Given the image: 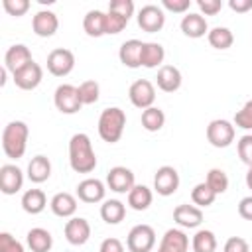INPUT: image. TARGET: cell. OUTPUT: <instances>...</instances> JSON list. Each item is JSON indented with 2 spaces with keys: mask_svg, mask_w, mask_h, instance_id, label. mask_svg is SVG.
I'll return each mask as SVG.
<instances>
[{
  "mask_svg": "<svg viewBox=\"0 0 252 252\" xmlns=\"http://www.w3.org/2000/svg\"><path fill=\"white\" fill-rule=\"evenodd\" d=\"M69 163L77 173H91L96 167V156L93 142L85 132L73 134L69 140Z\"/></svg>",
  "mask_w": 252,
  "mask_h": 252,
  "instance_id": "cell-1",
  "label": "cell"
},
{
  "mask_svg": "<svg viewBox=\"0 0 252 252\" xmlns=\"http://www.w3.org/2000/svg\"><path fill=\"white\" fill-rule=\"evenodd\" d=\"M28 124L22 120H12L10 124L4 126L2 130V150L8 158L12 159H20L26 154V146H28Z\"/></svg>",
  "mask_w": 252,
  "mask_h": 252,
  "instance_id": "cell-2",
  "label": "cell"
},
{
  "mask_svg": "<svg viewBox=\"0 0 252 252\" xmlns=\"http://www.w3.org/2000/svg\"><path fill=\"white\" fill-rule=\"evenodd\" d=\"M124 126H126V112L118 106L104 108L98 116V136L108 144H116L122 138Z\"/></svg>",
  "mask_w": 252,
  "mask_h": 252,
  "instance_id": "cell-3",
  "label": "cell"
},
{
  "mask_svg": "<svg viewBox=\"0 0 252 252\" xmlns=\"http://www.w3.org/2000/svg\"><path fill=\"white\" fill-rule=\"evenodd\" d=\"M53 102H55V108L63 114H75L81 110L83 102H81V96H79V89L75 85H59L55 89V94H53Z\"/></svg>",
  "mask_w": 252,
  "mask_h": 252,
  "instance_id": "cell-4",
  "label": "cell"
},
{
  "mask_svg": "<svg viewBox=\"0 0 252 252\" xmlns=\"http://www.w3.org/2000/svg\"><path fill=\"white\" fill-rule=\"evenodd\" d=\"M126 246L130 252H150L156 246V230L150 224H136L130 228Z\"/></svg>",
  "mask_w": 252,
  "mask_h": 252,
  "instance_id": "cell-5",
  "label": "cell"
},
{
  "mask_svg": "<svg viewBox=\"0 0 252 252\" xmlns=\"http://www.w3.org/2000/svg\"><path fill=\"white\" fill-rule=\"evenodd\" d=\"M207 140L215 148H228L234 142V124L224 118L211 120L207 126Z\"/></svg>",
  "mask_w": 252,
  "mask_h": 252,
  "instance_id": "cell-6",
  "label": "cell"
},
{
  "mask_svg": "<svg viewBox=\"0 0 252 252\" xmlns=\"http://www.w3.org/2000/svg\"><path fill=\"white\" fill-rule=\"evenodd\" d=\"M75 67V55L71 49L65 47H57L53 51H49L47 55V71L55 77H65L73 71Z\"/></svg>",
  "mask_w": 252,
  "mask_h": 252,
  "instance_id": "cell-7",
  "label": "cell"
},
{
  "mask_svg": "<svg viewBox=\"0 0 252 252\" xmlns=\"http://www.w3.org/2000/svg\"><path fill=\"white\" fill-rule=\"evenodd\" d=\"M128 96H130V102L136 106V108H150L154 106V100H156V89L154 85L148 81V79H138L130 85L128 89Z\"/></svg>",
  "mask_w": 252,
  "mask_h": 252,
  "instance_id": "cell-8",
  "label": "cell"
},
{
  "mask_svg": "<svg viewBox=\"0 0 252 252\" xmlns=\"http://www.w3.org/2000/svg\"><path fill=\"white\" fill-rule=\"evenodd\" d=\"M163 24H165V14H163V10L159 6L146 4V6L140 8V12H138V26L144 32L156 33V32H159L163 28Z\"/></svg>",
  "mask_w": 252,
  "mask_h": 252,
  "instance_id": "cell-9",
  "label": "cell"
},
{
  "mask_svg": "<svg viewBox=\"0 0 252 252\" xmlns=\"http://www.w3.org/2000/svg\"><path fill=\"white\" fill-rule=\"evenodd\" d=\"M179 187V173L175 167L171 165H161L156 175H154V189L158 191V195H163V197H169L177 191Z\"/></svg>",
  "mask_w": 252,
  "mask_h": 252,
  "instance_id": "cell-10",
  "label": "cell"
},
{
  "mask_svg": "<svg viewBox=\"0 0 252 252\" xmlns=\"http://www.w3.org/2000/svg\"><path fill=\"white\" fill-rule=\"evenodd\" d=\"M106 185L114 193H130L132 187L136 185V179H134L132 169L124 165H116L106 173Z\"/></svg>",
  "mask_w": 252,
  "mask_h": 252,
  "instance_id": "cell-11",
  "label": "cell"
},
{
  "mask_svg": "<svg viewBox=\"0 0 252 252\" xmlns=\"http://www.w3.org/2000/svg\"><path fill=\"white\" fill-rule=\"evenodd\" d=\"M24 185V173L14 163H4L0 167V189L4 195H14Z\"/></svg>",
  "mask_w": 252,
  "mask_h": 252,
  "instance_id": "cell-12",
  "label": "cell"
},
{
  "mask_svg": "<svg viewBox=\"0 0 252 252\" xmlns=\"http://www.w3.org/2000/svg\"><path fill=\"white\" fill-rule=\"evenodd\" d=\"M65 238L73 246H83L91 238V224L83 217H73L65 224Z\"/></svg>",
  "mask_w": 252,
  "mask_h": 252,
  "instance_id": "cell-13",
  "label": "cell"
},
{
  "mask_svg": "<svg viewBox=\"0 0 252 252\" xmlns=\"http://www.w3.org/2000/svg\"><path fill=\"white\" fill-rule=\"evenodd\" d=\"M33 59H32V53H30V49H28V45H24V43H14V45H10L8 47V51H6V55H4V67L8 69V71H12V75L14 73H18L20 69H24L28 63H32Z\"/></svg>",
  "mask_w": 252,
  "mask_h": 252,
  "instance_id": "cell-14",
  "label": "cell"
},
{
  "mask_svg": "<svg viewBox=\"0 0 252 252\" xmlns=\"http://www.w3.org/2000/svg\"><path fill=\"white\" fill-rule=\"evenodd\" d=\"M41 79H43V71H41L39 63H35V61L28 63L24 69L14 73V83L22 91H33L41 83Z\"/></svg>",
  "mask_w": 252,
  "mask_h": 252,
  "instance_id": "cell-15",
  "label": "cell"
},
{
  "mask_svg": "<svg viewBox=\"0 0 252 252\" xmlns=\"http://www.w3.org/2000/svg\"><path fill=\"white\" fill-rule=\"evenodd\" d=\"M104 193H106V187L96 177H87L77 185V197L83 203H100L104 199Z\"/></svg>",
  "mask_w": 252,
  "mask_h": 252,
  "instance_id": "cell-16",
  "label": "cell"
},
{
  "mask_svg": "<svg viewBox=\"0 0 252 252\" xmlns=\"http://www.w3.org/2000/svg\"><path fill=\"white\" fill-rule=\"evenodd\" d=\"M59 28L57 14L51 10H39L32 20V30L39 37H51Z\"/></svg>",
  "mask_w": 252,
  "mask_h": 252,
  "instance_id": "cell-17",
  "label": "cell"
},
{
  "mask_svg": "<svg viewBox=\"0 0 252 252\" xmlns=\"http://www.w3.org/2000/svg\"><path fill=\"white\" fill-rule=\"evenodd\" d=\"M173 220L183 228H197L203 222V211L195 205H177L173 209Z\"/></svg>",
  "mask_w": 252,
  "mask_h": 252,
  "instance_id": "cell-18",
  "label": "cell"
},
{
  "mask_svg": "<svg viewBox=\"0 0 252 252\" xmlns=\"http://www.w3.org/2000/svg\"><path fill=\"white\" fill-rule=\"evenodd\" d=\"M187 248H189V236L181 228H169L161 236L158 252H187Z\"/></svg>",
  "mask_w": 252,
  "mask_h": 252,
  "instance_id": "cell-19",
  "label": "cell"
},
{
  "mask_svg": "<svg viewBox=\"0 0 252 252\" xmlns=\"http://www.w3.org/2000/svg\"><path fill=\"white\" fill-rule=\"evenodd\" d=\"M142 47H144V41H140V39H128V41H124L120 45V49H118L120 63L124 67H130V69L142 67Z\"/></svg>",
  "mask_w": 252,
  "mask_h": 252,
  "instance_id": "cell-20",
  "label": "cell"
},
{
  "mask_svg": "<svg viewBox=\"0 0 252 252\" xmlns=\"http://www.w3.org/2000/svg\"><path fill=\"white\" fill-rule=\"evenodd\" d=\"M181 71L175 65H161L158 69L156 83L163 93H175L181 87Z\"/></svg>",
  "mask_w": 252,
  "mask_h": 252,
  "instance_id": "cell-21",
  "label": "cell"
},
{
  "mask_svg": "<svg viewBox=\"0 0 252 252\" xmlns=\"http://www.w3.org/2000/svg\"><path fill=\"white\" fill-rule=\"evenodd\" d=\"M181 32H183L187 37L197 39V37H203L205 33H209V24H207V20H205L203 14H193V12H189V14H185L183 20H181Z\"/></svg>",
  "mask_w": 252,
  "mask_h": 252,
  "instance_id": "cell-22",
  "label": "cell"
},
{
  "mask_svg": "<svg viewBox=\"0 0 252 252\" xmlns=\"http://www.w3.org/2000/svg\"><path fill=\"white\" fill-rule=\"evenodd\" d=\"M83 30L91 37H100L106 33V12L102 10H89L83 18Z\"/></svg>",
  "mask_w": 252,
  "mask_h": 252,
  "instance_id": "cell-23",
  "label": "cell"
},
{
  "mask_svg": "<svg viewBox=\"0 0 252 252\" xmlns=\"http://www.w3.org/2000/svg\"><path fill=\"white\" fill-rule=\"evenodd\" d=\"M26 242H28L32 252H49L51 246H53V236H51L49 230H45L41 226H35V228L28 230Z\"/></svg>",
  "mask_w": 252,
  "mask_h": 252,
  "instance_id": "cell-24",
  "label": "cell"
},
{
  "mask_svg": "<svg viewBox=\"0 0 252 252\" xmlns=\"http://www.w3.org/2000/svg\"><path fill=\"white\" fill-rule=\"evenodd\" d=\"M51 175V161L45 156H33L32 161L28 163V179L33 183H43Z\"/></svg>",
  "mask_w": 252,
  "mask_h": 252,
  "instance_id": "cell-25",
  "label": "cell"
},
{
  "mask_svg": "<svg viewBox=\"0 0 252 252\" xmlns=\"http://www.w3.org/2000/svg\"><path fill=\"white\" fill-rule=\"evenodd\" d=\"M49 207L53 211V215L61 217V219H67V217H73L75 211H77V199L71 195V193H57L51 197L49 201Z\"/></svg>",
  "mask_w": 252,
  "mask_h": 252,
  "instance_id": "cell-26",
  "label": "cell"
},
{
  "mask_svg": "<svg viewBox=\"0 0 252 252\" xmlns=\"http://www.w3.org/2000/svg\"><path fill=\"white\" fill-rule=\"evenodd\" d=\"M165 59V49L161 43L158 41H144L142 47V67L146 69H154L158 65H161Z\"/></svg>",
  "mask_w": 252,
  "mask_h": 252,
  "instance_id": "cell-27",
  "label": "cell"
},
{
  "mask_svg": "<svg viewBox=\"0 0 252 252\" xmlns=\"http://www.w3.org/2000/svg\"><path fill=\"white\" fill-rule=\"evenodd\" d=\"M100 217L106 224H118L126 217V207L118 199H108L100 205Z\"/></svg>",
  "mask_w": 252,
  "mask_h": 252,
  "instance_id": "cell-28",
  "label": "cell"
},
{
  "mask_svg": "<svg viewBox=\"0 0 252 252\" xmlns=\"http://www.w3.org/2000/svg\"><path fill=\"white\" fill-rule=\"evenodd\" d=\"M45 205H47V199L41 189H28L22 195V209L28 215H39L45 209Z\"/></svg>",
  "mask_w": 252,
  "mask_h": 252,
  "instance_id": "cell-29",
  "label": "cell"
},
{
  "mask_svg": "<svg viewBox=\"0 0 252 252\" xmlns=\"http://www.w3.org/2000/svg\"><path fill=\"white\" fill-rule=\"evenodd\" d=\"M152 199H154L152 189L146 185H134L132 191L128 193V205L134 211H146L152 205Z\"/></svg>",
  "mask_w": 252,
  "mask_h": 252,
  "instance_id": "cell-30",
  "label": "cell"
},
{
  "mask_svg": "<svg viewBox=\"0 0 252 252\" xmlns=\"http://www.w3.org/2000/svg\"><path fill=\"white\" fill-rule=\"evenodd\" d=\"M207 39H209L211 47H215V49H228V47L234 43L232 32H230L228 28H222V26H217V28L209 30Z\"/></svg>",
  "mask_w": 252,
  "mask_h": 252,
  "instance_id": "cell-31",
  "label": "cell"
},
{
  "mask_svg": "<svg viewBox=\"0 0 252 252\" xmlns=\"http://www.w3.org/2000/svg\"><path fill=\"white\" fill-rule=\"evenodd\" d=\"M163 124H165V114H163L161 108L150 106V108L142 110V126H144V130L158 132V130L163 128Z\"/></svg>",
  "mask_w": 252,
  "mask_h": 252,
  "instance_id": "cell-32",
  "label": "cell"
},
{
  "mask_svg": "<svg viewBox=\"0 0 252 252\" xmlns=\"http://www.w3.org/2000/svg\"><path fill=\"white\" fill-rule=\"evenodd\" d=\"M191 246H193L195 252H215L217 250V236H215L213 230L201 228L193 234Z\"/></svg>",
  "mask_w": 252,
  "mask_h": 252,
  "instance_id": "cell-33",
  "label": "cell"
},
{
  "mask_svg": "<svg viewBox=\"0 0 252 252\" xmlns=\"http://www.w3.org/2000/svg\"><path fill=\"white\" fill-rule=\"evenodd\" d=\"M215 199H217V193H215L205 181H203V183H197V185L191 189V201H193V205L199 207V209L213 205Z\"/></svg>",
  "mask_w": 252,
  "mask_h": 252,
  "instance_id": "cell-34",
  "label": "cell"
},
{
  "mask_svg": "<svg viewBox=\"0 0 252 252\" xmlns=\"http://www.w3.org/2000/svg\"><path fill=\"white\" fill-rule=\"evenodd\" d=\"M205 183H207L217 195H220V193H224V191L228 189V175H226L222 169L213 167V169H209Z\"/></svg>",
  "mask_w": 252,
  "mask_h": 252,
  "instance_id": "cell-35",
  "label": "cell"
},
{
  "mask_svg": "<svg viewBox=\"0 0 252 252\" xmlns=\"http://www.w3.org/2000/svg\"><path fill=\"white\" fill-rule=\"evenodd\" d=\"M77 89H79V96H81V102L83 104H94L98 100L100 87H98L96 81H83Z\"/></svg>",
  "mask_w": 252,
  "mask_h": 252,
  "instance_id": "cell-36",
  "label": "cell"
},
{
  "mask_svg": "<svg viewBox=\"0 0 252 252\" xmlns=\"http://www.w3.org/2000/svg\"><path fill=\"white\" fill-rule=\"evenodd\" d=\"M234 124L242 130H252V98L244 102V106L234 114Z\"/></svg>",
  "mask_w": 252,
  "mask_h": 252,
  "instance_id": "cell-37",
  "label": "cell"
},
{
  "mask_svg": "<svg viewBox=\"0 0 252 252\" xmlns=\"http://www.w3.org/2000/svg\"><path fill=\"white\" fill-rule=\"evenodd\" d=\"M236 150H238V158H240L248 167H252V134H244V136L238 140Z\"/></svg>",
  "mask_w": 252,
  "mask_h": 252,
  "instance_id": "cell-38",
  "label": "cell"
},
{
  "mask_svg": "<svg viewBox=\"0 0 252 252\" xmlns=\"http://www.w3.org/2000/svg\"><path fill=\"white\" fill-rule=\"evenodd\" d=\"M108 12H114L126 20H130L134 14V2L132 0H112L108 4Z\"/></svg>",
  "mask_w": 252,
  "mask_h": 252,
  "instance_id": "cell-39",
  "label": "cell"
},
{
  "mask_svg": "<svg viewBox=\"0 0 252 252\" xmlns=\"http://www.w3.org/2000/svg\"><path fill=\"white\" fill-rule=\"evenodd\" d=\"M126 24H128L126 18H122V16H118L114 12H106V33L116 35L126 28Z\"/></svg>",
  "mask_w": 252,
  "mask_h": 252,
  "instance_id": "cell-40",
  "label": "cell"
},
{
  "mask_svg": "<svg viewBox=\"0 0 252 252\" xmlns=\"http://www.w3.org/2000/svg\"><path fill=\"white\" fill-rule=\"evenodd\" d=\"M2 6H4V10L10 16L20 18V16H24L30 10V0H4Z\"/></svg>",
  "mask_w": 252,
  "mask_h": 252,
  "instance_id": "cell-41",
  "label": "cell"
},
{
  "mask_svg": "<svg viewBox=\"0 0 252 252\" xmlns=\"http://www.w3.org/2000/svg\"><path fill=\"white\" fill-rule=\"evenodd\" d=\"M0 252H26L24 244L16 240L10 232H0Z\"/></svg>",
  "mask_w": 252,
  "mask_h": 252,
  "instance_id": "cell-42",
  "label": "cell"
},
{
  "mask_svg": "<svg viewBox=\"0 0 252 252\" xmlns=\"http://www.w3.org/2000/svg\"><path fill=\"white\" fill-rule=\"evenodd\" d=\"M222 252H250V248H248V242L242 236H230L224 242Z\"/></svg>",
  "mask_w": 252,
  "mask_h": 252,
  "instance_id": "cell-43",
  "label": "cell"
},
{
  "mask_svg": "<svg viewBox=\"0 0 252 252\" xmlns=\"http://www.w3.org/2000/svg\"><path fill=\"white\" fill-rule=\"evenodd\" d=\"M161 6L173 14H185L191 6V0H161Z\"/></svg>",
  "mask_w": 252,
  "mask_h": 252,
  "instance_id": "cell-44",
  "label": "cell"
},
{
  "mask_svg": "<svg viewBox=\"0 0 252 252\" xmlns=\"http://www.w3.org/2000/svg\"><path fill=\"white\" fill-rule=\"evenodd\" d=\"M197 6H199V10H201L205 16H215V14L220 12L222 2H220V0H197Z\"/></svg>",
  "mask_w": 252,
  "mask_h": 252,
  "instance_id": "cell-45",
  "label": "cell"
},
{
  "mask_svg": "<svg viewBox=\"0 0 252 252\" xmlns=\"http://www.w3.org/2000/svg\"><path fill=\"white\" fill-rule=\"evenodd\" d=\"M98 252H124V244L118 238H104L100 242Z\"/></svg>",
  "mask_w": 252,
  "mask_h": 252,
  "instance_id": "cell-46",
  "label": "cell"
},
{
  "mask_svg": "<svg viewBox=\"0 0 252 252\" xmlns=\"http://www.w3.org/2000/svg\"><path fill=\"white\" fill-rule=\"evenodd\" d=\"M238 215L244 220H252V195L240 199V203H238Z\"/></svg>",
  "mask_w": 252,
  "mask_h": 252,
  "instance_id": "cell-47",
  "label": "cell"
},
{
  "mask_svg": "<svg viewBox=\"0 0 252 252\" xmlns=\"http://www.w3.org/2000/svg\"><path fill=\"white\" fill-rule=\"evenodd\" d=\"M228 6H230V10L244 14V12L252 10V0H228Z\"/></svg>",
  "mask_w": 252,
  "mask_h": 252,
  "instance_id": "cell-48",
  "label": "cell"
},
{
  "mask_svg": "<svg viewBox=\"0 0 252 252\" xmlns=\"http://www.w3.org/2000/svg\"><path fill=\"white\" fill-rule=\"evenodd\" d=\"M246 185H248V189H252V167H248V173H246Z\"/></svg>",
  "mask_w": 252,
  "mask_h": 252,
  "instance_id": "cell-49",
  "label": "cell"
}]
</instances>
